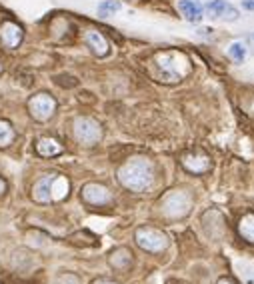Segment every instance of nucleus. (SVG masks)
<instances>
[{"label": "nucleus", "mask_w": 254, "mask_h": 284, "mask_svg": "<svg viewBox=\"0 0 254 284\" xmlns=\"http://www.w3.org/2000/svg\"><path fill=\"white\" fill-rule=\"evenodd\" d=\"M118 182L132 192H146L154 184V164L144 156H132L118 168Z\"/></svg>", "instance_id": "1"}, {"label": "nucleus", "mask_w": 254, "mask_h": 284, "mask_svg": "<svg viewBox=\"0 0 254 284\" xmlns=\"http://www.w3.org/2000/svg\"><path fill=\"white\" fill-rule=\"evenodd\" d=\"M154 78L166 82V84H176L180 82L188 72H190V60L182 56L180 52H160L154 56Z\"/></svg>", "instance_id": "2"}, {"label": "nucleus", "mask_w": 254, "mask_h": 284, "mask_svg": "<svg viewBox=\"0 0 254 284\" xmlns=\"http://www.w3.org/2000/svg\"><path fill=\"white\" fill-rule=\"evenodd\" d=\"M72 134L82 146H94L102 140V126L90 116H78L72 122Z\"/></svg>", "instance_id": "3"}, {"label": "nucleus", "mask_w": 254, "mask_h": 284, "mask_svg": "<svg viewBox=\"0 0 254 284\" xmlns=\"http://www.w3.org/2000/svg\"><path fill=\"white\" fill-rule=\"evenodd\" d=\"M192 208V196L184 190H170L160 202V210L166 218H182Z\"/></svg>", "instance_id": "4"}, {"label": "nucleus", "mask_w": 254, "mask_h": 284, "mask_svg": "<svg viewBox=\"0 0 254 284\" xmlns=\"http://www.w3.org/2000/svg\"><path fill=\"white\" fill-rule=\"evenodd\" d=\"M134 240L136 244L146 250V252H162L168 248V236L162 232V230H158L154 226H140L136 232H134Z\"/></svg>", "instance_id": "5"}, {"label": "nucleus", "mask_w": 254, "mask_h": 284, "mask_svg": "<svg viewBox=\"0 0 254 284\" xmlns=\"http://www.w3.org/2000/svg\"><path fill=\"white\" fill-rule=\"evenodd\" d=\"M54 110H56V100L48 92H38L28 100V112L38 122H46L48 118H52Z\"/></svg>", "instance_id": "6"}, {"label": "nucleus", "mask_w": 254, "mask_h": 284, "mask_svg": "<svg viewBox=\"0 0 254 284\" xmlns=\"http://www.w3.org/2000/svg\"><path fill=\"white\" fill-rule=\"evenodd\" d=\"M80 196L86 204L90 206H106L112 202V194L106 186L98 184V182H88L82 186V190H80Z\"/></svg>", "instance_id": "7"}, {"label": "nucleus", "mask_w": 254, "mask_h": 284, "mask_svg": "<svg viewBox=\"0 0 254 284\" xmlns=\"http://www.w3.org/2000/svg\"><path fill=\"white\" fill-rule=\"evenodd\" d=\"M182 166L190 172V174H194V176H200L204 172L210 170V158H208V154L202 152V150H192V152H186L182 158H180Z\"/></svg>", "instance_id": "8"}, {"label": "nucleus", "mask_w": 254, "mask_h": 284, "mask_svg": "<svg viewBox=\"0 0 254 284\" xmlns=\"http://www.w3.org/2000/svg\"><path fill=\"white\" fill-rule=\"evenodd\" d=\"M204 12L214 20H224V22H232L238 18V10L232 4H228L226 0H210L204 6Z\"/></svg>", "instance_id": "9"}, {"label": "nucleus", "mask_w": 254, "mask_h": 284, "mask_svg": "<svg viewBox=\"0 0 254 284\" xmlns=\"http://www.w3.org/2000/svg\"><path fill=\"white\" fill-rule=\"evenodd\" d=\"M0 42H2V46L8 50L18 48V44L22 42V28L12 20L2 22L0 24Z\"/></svg>", "instance_id": "10"}, {"label": "nucleus", "mask_w": 254, "mask_h": 284, "mask_svg": "<svg viewBox=\"0 0 254 284\" xmlns=\"http://www.w3.org/2000/svg\"><path fill=\"white\" fill-rule=\"evenodd\" d=\"M84 42H86V46L90 48V52H92L94 56H98V58H104V56H108V52H110L108 40L98 32V30H94V28H88L86 32H84Z\"/></svg>", "instance_id": "11"}, {"label": "nucleus", "mask_w": 254, "mask_h": 284, "mask_svg": "<svg viewBox=\"0 0 254 284\" xmlns=\"http://www.w3.org/2000/svg\"><path fill=\"white\" fill-rule=\"evenodd\" d=\"M52 178H54V174H44L42 178H38L34 182V186H32V198H34V202H40V204L52 202V194H50Z\"/></svg>", "instance_id": "12"}, {"label": "nucleus", "mask_w": 254, "mask_h": 284, "mask_svg": "<svg viewBox=\"0 0 254 284\" xmlns=\"http://www.w3.org/2000/svg\"><path fill=\"white\" fill-rule=\"evenodd\" d=\"M178 8H180L182 16H184L186 20H190V22H198V20H202V16H204V6L198 4L196 0H180Z\"/></svg>", "instance_id": "13"}, {"label": "nucleus", "mask_w": 254, "mask_h": 284, "mask_svg": "<svg viewBox=\"0 0 254 284\" xmlns=\"http://www.w3.org/2000/svg\"><path fill=\"white\" fill-rule=\"evenodd\" d=\"M110 266H114L116 270H128L132 266V254L128 248H116L110 258H108Z\"/></svg>", "instance_id": "14"}, {"label": "nucleus", "mask_w": 254, "mask_h": 284, "mask_svg": "<svg viewBox=\"0 0 254 284\" xmlns=\"http://www.w3.org/2000/svg\"><path fill=\"white\" fill-rule=\"evenodd\" d=\"M68 178L62 176V174H54L52 178V186H50V194H52V200L58 202V200H64L68 196Z\"/></svg>", "instance_id": "15"}, {"label": "nucleus", "mask_w": 254, "mask_h": 284, "mask_svg": "<svg viewBox=\"0 0 254 284\" xmlns=\"http://www.w3.org/2000/svg\"><path fill=\"white\" fill-rule=\"evenodd\" d=\"M62 150H64V148H62V144L58 140H54V138H38V142H36V152L40 156H44V158L58 156Z\"/></svg>", "instance_id": "16"}, {"label": "nucleus", "mask_w": 254, "mask_h": 284, "mask_svg": "<svg viewBox=\"0 0 254 284\" xmlns=\"http://www.w3.org/2000/svg\"><path fill=\"white\" fill-rule=\"evenodd\" d=\"M238 232H240V236H242L246 242L254 244V212L244 214V216L240 218V222H238Z\"/></svg>", "instance_id": "17"}, {"label": "nucleus", "mask_w": 254, "mask_h": 284, "mask_svg": "<svg viewBox=\"0 0 254 284\" xmlns=\"http://www.w3.org/2000/svg\"><path fill=\"white\" fill-rule=\"evenodd\" d=\"M14 140V130H12V126L4 120H0V148L2 146H8L10 142Z\"/></svg>", "instance_id": "18"}, {"label": "nucleus", "mask_w": 254, "mask_h": 284, "mask_svg": "<svg viewBox=\"0 0 254 284\" xmlns=\"http://www.w3.org/2000/svg\"><path fill=\"white\" fill-rule=\"evenodd\" d=\"M236 268H238L240 278L246 284H254V264H250V262H238Z\"/></svg>", "instance_id": "19"}, {"label": "nucleus", "mask_w": 254, "mask_h": 284, "mask_svg": "<svg viewBox=\"0 0 254 284\" xmlns=\"http://www.w3.org/2000/svg\"><path fill=\"white\" fill-rule=\"evenodd\" d=\"M228 56L234 62H244V58H246V46L242 42H232L230 48H228Z\"/></svg>", "instance_id": "20"}, {"label": "nucleus", "mask_w": 254, "mask_h": 284, "mask_svg": "<svg viewBox=\"0 0 254 284\" xmlns=\"http://www.w3.org/2000/svg\"><path fill=\"white\" fill-rule=\"evenodd\" d=\"M118 10H120V2H116V0H104V2L98 4V14L100 16H112Z\"/></svg>", "instance_id": "21"}, {"label": "nucleus", "mask_w": 254, "mask_h": 284, "mask_svg": "<svg viewBox=\"0 0 254 284\" xmlns=\"http://www.w3.org/2000/svg\"><path fill=\"white\" fill-rule=\"evenodd\" d=\"M56 284H80V278L72 272H64L56 278Z\"/></svg>", "instance_id": "22"}, {"label": "nucleus", "mask_w": 254, "mask_h": 284, "mask_svg": "<svg viewBox=\"0 0 254 284\" xmlns=\"http://www.w3.org/2000/svg\"><path fill=\"white\" fill-rule=\"evenodd\" d=\"M242 8L244 10H254V0H242Z\"/></svg>", "instance_id": "23"}, {"label": "nucleus", "mask_w": 254, "mask_h": 284, "mask_svg": "<svg viewBox=\"0 0 254 284\" xmlns=\"http://www.w3.org/2000/svg\"><path fill=\"white\" fill-rule=\"evenodd\" d=\"M92 284H118V282L108 280V278H96V280H92Z\"/></svg>", "instance_id": "24"}, {"label": "nucleus", "mask_w": 254, "mask_h": 284, "mask_svg": "<svg viewBox=\"0 0 254 284\" xmlns=\"http://www.w3.org/2000/svg\"><path fill=\"white\" fill-rule=\"evenodd\" d=\"M6 188H8V184H6V180H4V178H0V196H2V194L6 192Z\"/></svg>", "instance_id": "25"}, {"label": "nucleus", "mask_w": 254, "mask_h": 284, "mask_svg": "<svg viewBox=\"0 0 254 284\" xmlns=\"http://www.w3.org/2000/svg\"><path fill=\"white\" fill-rule=\"evenodd\" d=\"M216 284H234V280H230V278H218Z\"/></svg>", "instance_id": "26"}, {"label": "nucleus", "mask_w": 254, "mask_h": 284, "mask_svg": "<svg viewBox=\"0 0 254 284\" xmlns=\"http://www.w3.org/2000/svg\"><path fill=\"white\" fill-rule=\"evenodd\" d=\"M252 40H254V36H252Z\"/></svg>", "instance_id": "27"}]
</instances>
